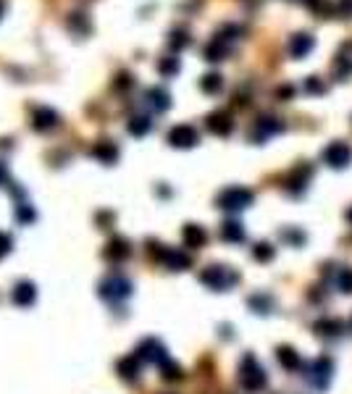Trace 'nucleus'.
<instances>
[{
	"mask_svg": "<svg viewBox=\"0 0 352 394\" xmlns=\"http://www.w3.org/2000/svg\"><path fill=\"white\" fill-rule=\"evenodd\" d=\"M148 255H150L152 260L163 263L166 268H171V271H184V268H190V263H192V258L187 255V253H181L176 247L161 245L158 239H148Z\"/></svg>",
	"mask_w": 352,
	"mask_h": 394,
	"instance_id": "1",
	"label": "nucleus"
},
{
	"mask_svg": "<svg viewBox=\"0 0 352 394\" xmlns=\"http://www.w3.org/2000/svg\"><path fill=\"white\" fill-rule=\"evenodd\" d=\"M240 384L245 392H261L268 384V376L263 371V365L255 360V355H245L240 363Z\"/></svg>",
	"mask_w": 352,
	"mask_h": 394,
	"instance_id": "2",
	"label": "nucleus"
},
{
	"mask_svg": "<svg viewBox=\"0 0 352 394\" xmlns=\"http://www.w3.org/2000/svg\"><path fill=\"white\" fill-rule=\"evenodd\" d=\"M200 281L208 286V289L226 292V289H232V286L240 281V274L229 266H208V268H202Z\"/></svg>",
	"mask_w": 352,
	"mask_h": 394,
	"instance_id": "3",
	"label": "nucleus"
},
{
	"mask_svg": "<svg viewBox=\"0 0 352 394\" xmlns=\"http://www.w3.org/2000/svg\"><path fill=\"white\" fill-rule=\"evenodd\" d=\"M252 200H255V195H252L247 187H229L219 195L216 203H219V208L226 210V213H240V210L252 205Z\"/></svg>",
	"mask_w": 352,
	"mask_h": 394,
	"instance_id": "4",
	"label": "nucleus"
},
{
	"mask_svg": "<svg viewBox=\"0 0 352 394\" xmlns=\"http://www.w3.org/2000/svg\"><path fill=\"white\" fill-rule=\"evenodd\" d=\"M131 289H134V286H131L129 279L119 274H113L100 281V297L108 300V303H121V300H126V297L131 295Z\"/></svg>",
	"mask_w": 352,
	"mask_h": 394,
	"instance_id": "5",
	"label": "nucleus"
},
{
	"mask_svg": "<svg viewBox=\"0 0 352 394\" xmlns=\"http://www.w3.org/2000/svg\"><path fill=\"white\" fill-rule=\"evenodd\" d=\"M169 145L179 150H190L200 142V132L192 127V124H176V127L169 132Z\"/></svg>",
	"mask_w": 352,
	"mask_h": 394,
	"instance_id": "6",
	"label": "nucleus"
},
{
	"mask_svg": "<svg viewBox=\"0 0 352 394\" xmlns=\"http://www.w3.org/2000/svg\"><path fill=\"white\" fill-rule=\"evenodd\" d=\"M137 357H140L142 363H158L163 365L169 360V352H166V347H163L161 339H155V336H148V339H142L140 347H137Z\"/></svg>",
	"mask_w": 352,
	"mask_h": 394,
	"instance_id": "7",
	"label": "nucleus"
},
{
	"mask_svg": "<svg viewBox=\"0 0 352 394\" xmlns=\"http://www.w3.org/2000/svg\"><path fill=\"white\" fill-rule=\"evenodd\" d=\"M332 371H334V363L326 355H321V357L313 360L311 368H308V381H311L318 392H323V389L329 386V381H332Z\"/></svg>",
	"mask_w": 352,
	"mask_h": 394,
	"instance_id": "8",
	"label": "nucleus"
},
{
	"mask_svg": "<svg viewBox=\"0 0 352 394\" xmlns=\"http://www.w3.org/2000/svg\"><path fill=\"white\" fill-rule=\"evenodd\" d=\"M323 163L332 168H347L352 163V148L347 142H332L323 148Z\"/></svg>",
	"mask_w": 352,
	"mask_h": 394,
	"instance_id": "9",
	"label": "nucleus"
},
{
	"mask_svg": "<svg viewBox=\"0 0 352 394\" xmlns=\"http://www.w3.org/2000/svg\"><path fill=\"white\" fill-rule=\"evenodd\" d=\"M60 124V116L51 106H40V108L32 110V129L34 132H53Z\"/></svg>",
	"mask_w": 352,
	"mask_h": 394,
	"instance_id": "10",
	"label": "nucleus"
},
{
	"mask_svg": "<svg viewBox=\"0 0 352 394\" xmlns=\"http://www.w3.org/2000/svg\"><path fill=\"white\" fill-rule=\"evenodd\" d=\"M90 158L100 160L105 166H113V163L119 160V145H116L113 139H98L90 148Z\"/></svg>",
	"mask_w": 352,
	"mask_h": 394,
	"instance_id": "11",
	"label": "nucleus"
},
{
	"mask_svg": "<svg viewBox=\"0 0 352 394\" xmlns=\"http://www.w3.org/2000/svg\"><path fill=\"white\" fill-rule=\"evenodd\" d=\"M311 177H313V166H308V163H300V166L294 168L292 174L287 177L284 187H287V192H292V195H302V189L308 187Z\"/></svg>",
	"mask_w": 352,
	"mask_h": 394,
	"instance_id": "12",
	"label": "nucleus"
},
{
	"mask_svg": "<svg viewBox=\"0 0 352 394\" xmlns=\"http://www.w3.org/2000/svg\"><path fill=\"white\" fill-rule=\"evenodd\" d=\"M205 127H208V132H213L216 137H229L234 129V121L226 110H213L211 116L205 118Z\"/></svg>",
	"mask_w": 352,
	"mask_h": 394,
	"instance_id": "13",
	"label": "nucleus"
},
{
	"mask_svg": "<svg viewBox=\"0 0 352 394\" xmlns=\"http://www.w3.org/2000/svg\"><path fill=\"white\" fill-rule=\"evenodd\" d=\"M279 132H284V124L279 121V118L261 116L258 118V124H255V129H252V139H255V142H263V139L273 137V134H279Z\"/></svg>",
	"mask_w": 352,
	"mask_h": 394,
	"instance_id": "14",
	"label": "nucleus"
},
{
	"mask_svg": "<svg viewBox=\"0 0 352 394\" xmlns=\"http://www.w3.org/2000/svg\"><path fill=\"white\" fill-rule=\"evenodd\" d=\"M140 365H142V360L137 357V352H131L116 363V374H119L124 381H137V379H140Z\"/></svg>",
	"mask_w": 352,
	"mask_h": 394,
	"instance_id": "15",
	"label": "nucleus"
},
{
	"mask_svg": "<svg viewBox=\"0 0 352 394\" xmlns=\"http://www.w3.org/2000/svg\"><path fill=\"white\" fill-rule=\"evenodd\" d=\"M103 255H105V260L121 263V260H126V258L131 255V247H129V242H126L124 236H113L111 242L105 245V250H103Z\"/></svg>",
	"mask_w": 352,
	"mask_h": 394,
	"instance_id": "16",
	"label": "nucleus"
},
{
	"mask_svg": "<svg viewBox=\"0 0 352 394\" xmlns=\"http://www.w3.org/2000/svg\"><path fill=\"white\" fill-rule=\"evenodd\" d=\"M145 103H148L155 113H166V110L171 108V95L163 87H150L145 92Z\"/></svg>",
	"mask_w": 352,
	"mask_h": 394,
	"instance_id": "17",
	"label": "nucleus"
},
{
	"mask_svg": "<svg viewBox=\"0 0 352 394\" xmlns=\"http://www.w3.org/2000/svg\"><path fill=\"white\" fill-rule=\"evenodd\" d=\"M13 303L19 307H30L34 300H37V286L32 284V281H19V284L13 286Z\"/></svg>",
	"mask_w": 352,
	"mask_h": 394,
	"instance_id": "18",
	"label": "nucleus"
},
{
	"mask_svg": "<svg viewBox=\"0 0 352 394\" xmlns=\"http://www.w3.org/2000/svg\"><path fill=\"white\" fill-rule=\"evenodd\" d=\"M313 48H315V39H313V34L300 32V34H294V37L289 39V56H292V58H305Z\"/></svg>",
	"mask_w": 352,
	"mask_h": 394,
	"instance_id": "19",
	"label": "nucleus"
},
{
	"mask_svg": "<svg viewBox=\"0 0 352 394\" xmlns=\"http://www.w3.org/2000/svg\"><path fill=\"white\" fill-rule=\"evenodd\" d=\"M181 239H184V245L192 247V250H197L208 242V234H205V229L197 227V224H187V227L181 229Z\"/></svg>",
	"mask_w": 352,
	"mask_h": 394,
	"instance_id": "20",
	"label": "nucleus"
},
{
	"mask_svg": "<svg viewBox=\"0 0 352 394\" xmlns=\"http://www.w3.org/2000/svg\"><path fill=\"white\" fill-rule=\"evenodd\" d=\"M226 56H229V45H226V39L216 34V37H213L211 42L205 45V61L216 63V61H223Z\"/></svg>",
	"mask_w": 352,
	"mask_h": 394,
	"instance_id": "21",
	"label": "nucleus"
},
{
	"mask_svg": "<svg viewBox=\"0 0 352 394\" xmlns=\"http://www.w3.org/2000/svg\"><path fill=\"white\" fill-rule=\"evenodd\" d=\"M150 129H152V121L148 116H131L129 124H126V132H129L131 137H145Z\"/></svg>",
	"mask_w": 352,
	"mask_h": 394,
	"instance_id": "22",
	"label": "nucleus"
},
{
	"mask_svg": "<svg viewBox=\"0 0 352 394\" xmlns=\"http://www.w3.org/2000/svg\"><path fill=\"white\" fill-rule=\"evenodd\" d=\"M221 239L223 242H245V227L240 221H226L221 227Z\"/></svg>",
	"mask_w": 352,
	"mask_h": 394,
	"instance_id": "23",
	"label": "nucleus"
},
{
	"mask_svg": "<svg viewBox=\"0 0 352 394\" xmlns=\"http://www.w3.org/2000/svg\"><path fill=\"white\" fill-rule=\"evenodd\" d=\"M313 331L318 336H339L342 334V324L339 321H329V318H321L313 324Z\"/></svg>",
	"mask_w": 352,
	"mask_h": 394,
	"instance_id": "24",
	"label": "nucleus"
},
{
	"mask_svg": "<svg viewBox=\"0 0 352 394\" xmlns=\"http://www.w3.org/2000/svg\"><path fill=\"white\" fill-rule=\"evenodd\" d=\"M276 357H279V363L287 368V371H297L302 365V360H300V355L294 352L292 347H279V352H276Z\"/></svg>",
	"mask_w": 352,
	"mask_h": 394,
	"instance_id": "25",
	"label": "nucleus"
},
{
	"mask_svg": "<svg viewBox=\"0 0 352 394\" xmlns=\"http://www.w3.org/2000/svg\"><path fill=\"white\" fill-rule=\"evenodd\" d=\"M179 71H181V61L176 58V56H166V58L158 61V74H161L163 79L176 77Z\"/></svg>",
	"mask_w": 352,
	"mask_h": 394,
	"instance_id": "26",
	"label": "nucleus"
},
{
	"mask_svg": "<svg viewBox=\"0 0 352 394\" xmlns=\"http://www.w3.org/2000/svg\"><path fill=\"white\" fill-rule=\"evenodd\" d=\"M200 89L205 95H219L223 89V77L221 74H205V77L200 79Z\"/></svg>",
	"mask_w": 352,
	"mask_h": 394,
	"instance_id": "27",
	"label": "nucleus"
},
{
	"mask_svg": "<svg viewBox=\"0 0 352 394\" xmlns=\"http://www.w3.org/2000/svg\"><path fill=\"white\" fill-rule=\"evenodd\" d=\"M190 45V34H187V30H174L171 34H169V48L171 50H184Z\"/></svg>",
	"mask_w": 352,
	"mask_h": 394,
	"instance_id": "28",
	"label": "nucleus"
},
{
	"mask_svg": "<svg viewBox=\"0 0 352 394\" xmlns=\"http://www.w3.org/2000/svg\"><path fill=\"white\" fill-rule=\"evenodd\" d=\"M161 374L166 381H179L181 376H184V371H181L179 363H174V360H166V363L161 365Z\"/></svg>",
	"mask_w": 352,
	"mask_h": 394,
	"instance_id": "29",
	"label": "nucleus"
},
{
	"mask_svg": "<svg viewBox=\"0 0 352 394\" xmlns=\"http://www.w3.org/2000/svg\"><path fill=\"white\" fill-rule=\"evenodd\" d=\"M69 30L77 32V34H87V32H90V24H87V19H84V13H71Z\"/></svg>",
	"mask_w": 352,
	"mask_h": 394,
	"instance_id": "30",
	"label": "nucleus"
},
{
	"mask_svg": "<svg viewBox=\"0 0 352 394\" xmlns=\"http://www.w3.org/2000/svg\"><path fill=\"white\" fill-rule=\"evenodd\" d=\"M271 305H273L271 297H266V295L250 297V307L255 310V313H271Z\"/></svg>",
	"mask_w": 352,
	"mask_h": 394,
	"instance_id": "31",
	"label": "nucleus"
},
{
	"mask_svg": "<svg viewBox=\"0 0 352 394\" xmlns=\"http://www.w3.org/2000/svg\"><path fill=\"white\" fill-rule=\"evenodd\" d=\"M352 77V56H337V79H350Z\"/></svg>",
	"mask_w": 352,
	"mask_h": 394,
	"instance_id": "32",
	"label": "nucleus"
},
{
	"mask_svg": "<svg viewBox=\"0 0 352 394\" xmlns=\"http://www.w3.org/2000/svg\"><path fill=\"white\" fill-rule=\"evenodd\" d=\"M337 286H339V292H344V295H352V268H342L339 271Z\"/></svg>",
	"mask_w": 352,
	"mask_h": 394,
	"instance_id": "33",
	"label": "nucleus"
},
{
	"mask_svg": "<svg viewBox=\"0 0 352 394\" xmlns=\"http://www.w3.org/2000/svg\"><path fill=\"white\" fill-rule=\"evenodd\" d=\"M252 258L261 260V263H268L273 258V247L268 242H261V245H255V250H252Z\"/></svg>",
	"mask_w": 352,
	"mask_h": 394,
	"instance_id": "34",
	"label": "nucleus"
},
{
	"mask_svg": "<svg viewBox=\"0 0 352 394\" xmlns=\"http://www.w3.org/2000/svg\"><path fill=\"white\" fill-rule=\"evenodd\" d=\"M16 218H19L21 224H32L37 218V213H34V208L30 203H21V205H16Z\"/></svg>",
	"mask_w": 352,
	"mask_h": 394,
	"instance_id": "35",
	"label": "nucleus"
},
{
	"mask_svg": "<svg viewBox=\"0 0 352 394\" xmlns=\"http://www.w3.org/2000/svg\"><path fill=\"white\" fill-rule=\"evenodd\" d=\"M131 84H134V79H131V74H126V71H121L119 77L113 79V89H119V92H124V89H129Z\"/></svg>",
	"mask_w": 352,
	"mask_h": 394,
	"instance_id": "36",
	"label": "nucleus"
},
{
	"mask_svg": "<svg viewBox=\"0 0 352 394\" xmlns=\"http://www.w3.org/2000/svg\"><path fill=\"white\" fill-rule=\"evenodd\" d=\"M11 247H13V236L6 234V231H0V258H6L11 253Z\"/></svg>",
	"mask_w": 352,
	"mask_h": 394,
	"instance_id": "37",
	"label": "nucleus"
},
{
	"mask_svg": "<svg viewBox=\"0 0 352 394\" xmlns=\"http://www.w3.org/2000/svg\"><path fill=\"white\" fill-rule=\"evenodd\" d=\"M305 89H308V92H313V95H321V92H323L321 79H318V77H311L308 82H305Z\"/></svg>",
	"mask_w": 352,
	"mask_h": 394,
	"instance_id": "38",
	"label": "nucleus"
},
{
	"mask_svg": "<svg viewBox=\"0 0 352 394\" xmlns=\"http://www.w3.org/2000/svg\"><path fill=\"white\" fill-rule=\"evenodd\" d=\"M339 11L342 16H352V0H339Z\"/></svg>",
	"mask_w": 352,
	"mask_h": 394,
	"instance_id": "39",
	"label": "nucleus"
},
{
	"mask_svg": "<svg viewBox=\"0 0 352 394\" xmlns=\"http://www.w3.org/2000/svg\"><path fill=\"white\" fill-rule=\"evenodd\" d=\"M294 89L292 87H279V98H292Z\"/></svg>",
	"mask_w": 352,
	"mask_h": 394,
	"instance_id": "40",
	"label": "nucleus"
},
{
	"mask_svg": "<svg viewBox=\"0 0 352 394\" xmlns=\"http://www.w3.org/2000/svg\"><path fill=\"white\" fill-rule=\"evenodd\" d=\"M6 179H8V168L0 163V184H6Z\"/></svg>",
	"mask_w": 352,
	"mask_h": 394,
	"instance_id": "41",
	"label": "nucleus"
},
{
	"mask_svg": "<svg viewBox=\"0 0 352 394\" xmlns=\"http://www.w3.org/2000/svg\"><path fill=\"white\" fill-rule=\"evenodd\" d=\"M6 13V0H0V16Z\"/></svg>",
	"mask_w": 352,
	"mask_h": 394,
	"instance_id": "42",
	"label": "nucleus"
},
{
	"mask_svg": "<svg viewBox=\"0 0 352 394\" xmlns=\"http://www.w3.org/2000/svg\"><path fill=\"white\" fill-rule=\"evenodd\" d=\"M347 221H350V224H352V208H350V210H347Z\"/></svg>",
	"mask_w": 352,
	"mask_h": 394,
	"instance_id": "43",
	"label": "nucleus"
},
{
	"mask_svg": "<svg viewBox=\"0 0 352 394\" xmlns=\"http://www.w3.org/2000/svg\"><path fill=\"white\" fill-rule=\"evenodd\" d=\"M305 3H308V0H305Z\"/></svg>",
	"mask_w": 352,
	"mask_h": 394,
	"instance_id": "44",
	"label": "nucleus"
}]
</instances>
